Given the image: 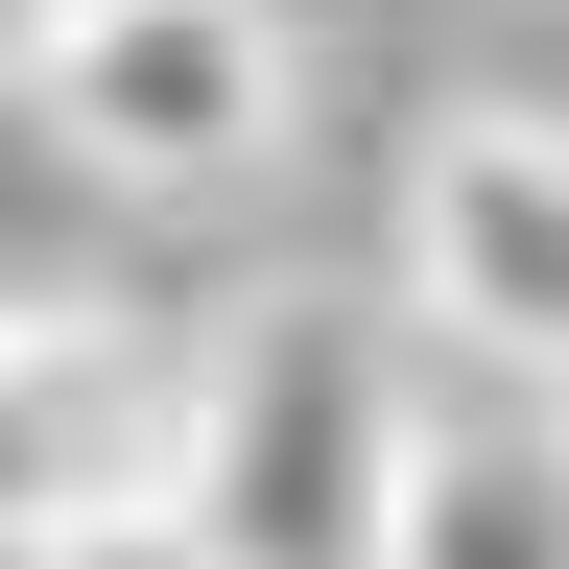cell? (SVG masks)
I'll use <instances>...</instances> for the list:
<instances>
[{
	"label": "cell",
	"mask_w": 569,
	"mask_h": 569,
	"mask_svg": "<svg viewBox=\"0 0 569 569\" xmlns=\"http://www.w3.org/2000/svg\"><path fill=\"white\" fill-rule=\"evenodd\" d=\"M167 522L213 569H403L427 546V427L380 380V332H356V309H238V332L190 356Z\"/></svg>",
	"instance_id": "6da1fadb"
},
{
	"label": "cell",
	"mask_w": 569,
	"mask_h": 569,
	"mask_svg": "<svg viewBox=\"0 0 569 569\" xmlns=\"http://www.w3.org/2000/svg\"><path fill=\"white\" fill-rule=\"evenodd\" d=\"M24 96H48V142H96L119 190H238L284 142V24L261 0H96Z\"/></svg>",
	"instance_id": "7a4b0ae2"
},
{
	"label": "cell",
	"mask_w": 569,
	"mask_h": 569,
	"mask_svg": "<svg viewBox=\"0 0 569 569\" xmlns=\"http://www.w3.org/2000/svg\"><path fill=\"white\" fill-rule=\"evenodd\" d=\"M403 284H427V332H475L498 380L569 403V119H451V142H427Z\"/></svg>",
	"instance_id": "3957f363"
},
{
	"label": "cell",
	"mask_w": 569,
	"mask_h": 569,
	"mask_svg": "<svg viewBox=\"0 0 569 569\" xmlns=\"http://www.w3.org/2000/svg\"><path fill=\"white\" fill-rule=\"evenodd\" d=\"M403 569H569V427L427 451V546H403Z\"/></svg>",
	"instance_id": "277c9868"
},
{
	"label": "cell",
	"mask_w": 569,
	"mask_h": 569,
	"mask_svg": "<svg viewBox=\"0 0 569 569\" xmlns=\"http://www.w3.org/2000/svg\"><path fill=\"white\" fill-rule=\"evenodd\" d=\"M48 569H213L190 522H119V546H48Z\"/></svg>",
	"instance_id": "5b68a950"
},
{
	"label": "cell",
	"mask_w": 569,
	"mask_h": 569,
	"mask_svg": "<svg viewBox=\"0 0 569 569\" xmlns=\"http://www.w3.org/2000/svg\"><path fill=\"white\" fill-rule=\"evenodd\" d=\"M71 24H96V0H24V71H48V48H71Z\"/></svg>",
	"instance_id": "8992f818"
}]
</instances>
